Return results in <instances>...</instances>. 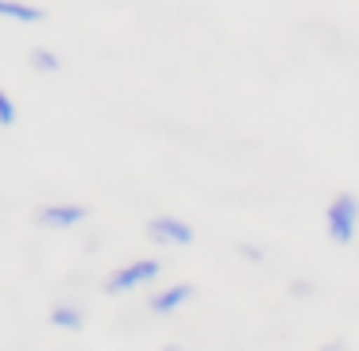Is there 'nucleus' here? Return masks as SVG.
Wrapping results in <instances>:
<instances>
[{"label": "nucleus", "mask_w": 359, "mask_h": 351, "mask_svg": "<svg viewBox=\"0 0 359 351\" xmlns=\"http://www.w3.org/2000/svg\"><path fill=\"white\" fill-rule=\"evenodd\" d=\"M325 224H328V235H332V243H340V247H348L351 240H355V224H359V201L348 193H340L332 205H328L325 212Z\"/></svg>", "instance_id": "nucleus-1"}, {"label": "nucleus", "mask_w": 359, "mask_h": 351, "mask_svg": "<svg viewBox=\"0 0 359 351\" xmlns=\"http://www.w3.org/2000/svg\"><path fill=\"white\" fill-rule=\"evenodd\" d=\"M158 270H163V266H158L155 259H135V263L124 266V270L112 274V278L104 282V289H109V294H128V289H135V286H147V282H155Z\"/></svg>", "instance_id": "nucleus-2"}, {"label": "nucleus", "mask_w": 359, "mask_h": 351, "mask_svg": "<svg viewBox=\"0 0 359 351\" xmlns=\"http://www.w3.org/2000/svg\"><path fill=\"white\" fill-rule=\"evenodd\" d=\"M147 235L163 247H189L194 243V228L186 220H174V216H155L147 224Z\"/></svg>", "instance_id": "nucleus-3"}, {"label": "nucleus", "mask_w": 359, "mask_h": 351, "mask_svg": "<svg viewBox=\"0 0 359 351\" xmlns=\"http://www.w3.org/2000/svg\"><path fill=\"white\" fill-rule=\"evenodd\" d=\"M35 220L43 228H78L86 220V209L81 205H47V209H39Z\"/></svg>", "instance_id": "nucleus-4"}, {"label": "nucleus", "mask_w": 359, "mask_h": 351, "mask_svg": "<svg viewBox=\"0 0 359 351\" xmlns=\"http://www.w3.org/2000/svg\"><path fill=\"white\" fill-rule=\"evenodd\" d=\"M189 297H194V289H189V286H170V289H163V294H155L147 305H151L155 317H170L174 309H182V305L189 301Z\"/></svg>", "instance_id": "nucleus-5"}, {"label": "nucleus", "mask_w": 359, "mask_h": 351, "mask_svg": "<svg viewBox=\"0 0 359 351\" xmlns=\"http://www.w3.org/2000/svg\"><path fill=\"white\" fill-rule=\"evenodd\" d=\"M0 16L16 20V24H39L43 12L35 8V4H24V0H0Z\"/></svg>", "instance_id": "nucleus-6"}, {"label": "nucleus", "mask_w": 359, "mask_h": 351, "mask_svg": "<svg viewBox=\"0 0 359 351\" xmlns=\"http://www.w3.org/2000/svg\"><path fill=\"white\" fill-rule=\"evenodd\" d=\"M50 324L55 328H66V332H81V324H86V317H81L74 305H58L55 312H50Z\"/></svg>", "instance_id": "nucleus-7"}, {"label": "nucleus", "mask_w": 359, "mask_h": 351, "mask_svg": "<svg viewBox=\"0 0 359 351\" xmlns=\"http://www.w3.org/2000/svg\"><path fill=\"white\" fill-rule=\"evenodd\" d=\"M32 66H35L39 74H58V70H62L58 55H50L47 47H35V50H32Z\"/></svg>", "instance_id": "nucleus-8"}, {"label": "nucleus", "mask_w": 359, "mask_h": 351, "mask_svg": "<svg viewBox=\"0 0 359 351\" xmlns=\"http://www.w3.org/2000/svg\"><path fill=\"white\" fill-rule=\"evenodd\" d=\"M16 124V104H12V97L0 89V128H12Z\"/></svg>", "instance_id": "nucleus-9"}]
</instances>
